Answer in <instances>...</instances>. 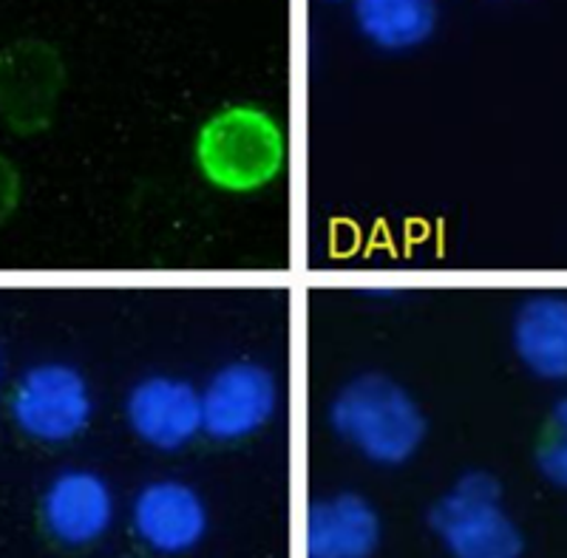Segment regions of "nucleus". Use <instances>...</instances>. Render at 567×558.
<instances>
[{
    "label": "nucleus",
    "mask_w": 567,
    "mask_h": 558,
    "mask_svg": "<svg viewBox=\"0 0 567 558\" xmlns=\"http://www.w3.org/2000/svg\"><path fill=\"white\" fill-rule=\"evenodd\" d=\"M202 165L225 187L265 185L281 165V134L265 114L230 108L207 123L202 134Z\"/></svg>",
    "instance_id": "nucleus-4"
},
{
    "label": "nucleus",
    "mask_w": 567,
    "mask_h": 558,
    "mask_svg": "<svg viewBox=\"0 0 567 558\" xmlns=\"http://www.w3.org/2000/svg\"><path fill=\"white\" fill-rule=\"evenodd\" d=\"M536 468L550 485L567 490V397L550 409L548 425L536 448Z\"/></svg>",
    "instance_id": "nucleus-13"
},
{
    "label": "nucleus",
    "mask_w": 567,
    "mask_h": 558,
    "mask_svg": "<svg viewBox=\"0 0 567 558\" xmlns=\"http://www.w3.org/2000/svg\"><path fill=\"white\" fill-rule=\"evenodd\" d=\"M278 411L272 372L252 360L227 363L202 389V431L216 443H239L270 425Z\"/></svg>",
    "instance_id": "nucleus-5"
},
{
    "label": "nucleus",
    "mask_w": 567,
    "mask_h": 558,
    "mask_svg": "<svg viewBox=\"0 0 567 558\" xmlns=\"http://www.w3.org/2000/svg\"><path fill=\"white\" fill-rule=\"evenodd\" d=\"M58 63L52 52L38 43H20L0 58V100L12 108L40 103L52 91Z\"/></svg>",
    "instance_id": "nucleus-12"
},
{
    "label": "nucleus",
    "mask_w": 567,
    "mask_h": 558,
    "mask_svg": "<svg viewBox=\"0 0 567 558\" xmlns=\"http://www.w3.org/2000/svg\"><path fill=\"white\" fill-rule=\"evenodd\" d=\"M111 485L94 471H63L43 494V525L65 547H89L114 525Z\"/></svg>",
    "instance_id": "nucleus-8"
},
{
    "label": "nucleus",
    "mask_w": 567,
    "mask_h": 558,
    "mask_svg": "<svg viewBox=\"0 0 567 558\" xmlns=\"http://www.w3.org/2000/svg\"><path fill=\"white\" fill-rule=\"evenodd\" d=\"M511 343L534 378L565 383L567 380V296L539 292L516 309Z\"/></svg>",
    "instance_id": "nucleus-10"
},
{
    "label": "nucleus",
    "mask_w": 567,
    "mask_h": 558,
    "mask_svg": "<svg viewBox=\"0 0 567 558\" xmlns=\"http://www.w3.org/2000/svg\"><path fill=\"white\" fill-rule=\"evenodd\" d=\"M354 23L383 52H412L437 32L440 0H354Z\"/></svg>",
    "instance_id": "nucleus-11"
},
{
    "label": "nucleus",
    "mask_w": 567,
    "mask_h": 558,
    "mask_svg": "<svg viewBox=\"0 0 567 558\" xmlns=\"http://www.w3.org/2000/svg\"><path fill=\"white\" fill-rule=\"evenodd\" d=\"M12 420L29 440L63 445L78 440L94 417L91 385L69 363H40L23 372L9 400Z\"/></svg>",
    "instance_id": "nucleus-3"
},
{
    "label": "nucleus",
    "mask_w": 567,
    "mask_h": 558,
    "mask_svg": "<svg viewBox=\"0 0 567 558\" xmlns=\"http://www.w3.org/2000/svg\"><path fill=\"white\" fill-rule=\"evenodd\" d=\"M327 417L349 448L381 468L406 465L425 443L423 409L386 374L367 372L343 383Z\"/></svg>",
    "instance_id": "nucleus-1"
},
{
    "label": "nucleus",
    "mask_w": 567,
    "mask_h": 558,
    "mask_svg": "<svg viewBox=\"0 0 567 558\" xmlns=\"http://www.w3.org/2000/svg\"><path fill=\"white\" fill-rule=\"evenodd\" d=\"M432 530L452 558H519L523 533L505 514L503 488L491 474L460 476L432 507Z\"/></svg>",
    "instance_id": "nucleus-2"
},
{
    "label": "nucleus",
    "mask_w": 567,
    "mask_h": 558,
    "mask_svg": "<svg viewBox=\"0 0 567 558\" xmlns=\"http://www.w3.org/2000/svg\"><path fill=\"white\" fill-rule=\"evenodd\" d=\"M136 539L159 556H182L207 536V505L194 485L182 479H154L131 505Z\"/></svg>",
    "instance_id": "nucleus-7"
},
{
    "label": "nucleus",
    "mask_w": 567,
    "mask_h": 558,
    "mask_svg": "<svg viewBox=\"0 0 567 558\" xmlns=\"http://www.w3.org/2000/svg\"><path fill=\"white\" fill-rule=\"evenodd\" d=\"M125 423L154 451H182L202 431V389L176 374H148L125 397Z\"/></svg>",
    "instance_id": "nucleus-6"
},
{
    "label": "nucleus",
    "mask_w": 567,
    "mask_h": 558,
    "mask_svg": "<svg viewBox=\"0 0 567 558\" xmlns=\"http://www.w3.org/2000/svg\"><path fill=\"white\" fill-rule=\"evenodd\" d=\"M381 516L358 494L318 499L307 516L310 558H372L381 547Z\"/></svg>",
    "instance_id": "nucleus-9"
}]
</instances>
